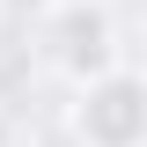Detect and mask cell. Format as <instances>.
<instances>
[{"mask_svg": "<svg viewBox=\"0 0 147 147\" xmlns=\"http://www.w3.org/2000/svg\"><path fill=\"white\" fill-rule=\"evenodd\" d=\"M147 132V96L132 66H103L88 74V96H81V140L88 147H140Z\"/></svg>", "mask_w": 147, "mask_h": 147, "instance_id": "6da1fadb", "label": "cell"}, {"mask_svg": "<svg viewBox=\"0 0 147 147\" xmlns=\"http://www.w3.org/2000/svg\"><path fill=\"white\" fill-rule=\"evenodd\" d=\"M52 52L66 59L74 74H103L110 66V15L96 7V0L59 7V15H52Z\"/></svg>", "mask_w": 147, "mask_h": 147, "instance_id": "7a4b0ae2", "label": "cell"}, {"mask_svg": "<svg viewBox=\"0 0 147 147\" xmlns=\"http://www.w3.org/2000/svg\"><path fill=\"white\" fill-rule=\"evenodd\" d=\"M22 81H30V44H22L15 30H0V96L22 88Z\"/></svg>", "mask_w": 147, "mask_h": 147, "instance_id": "3957f363", "label": "cell"}, {"mask_svg": "<svg viewBox=\"0 0 147 147\" xmlns=\"http://www.w3.org/2000/svg\"><path fill=\"white\" fill-rule=\"evenodd\" d=\"M0 7H7V15H30V7H44V0H0Z\"/></svg>", "mask_w": 147, "mask_h": 147, "instance_id": "277c9868", "label": "cell"}]
</instances>
